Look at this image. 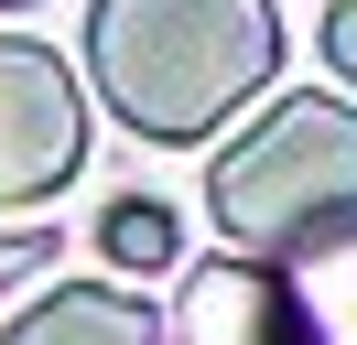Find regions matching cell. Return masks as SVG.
Instances as JSON below:
<instances>
[{"label":"cell","mask_w":357,"mask_h":345,"mask_svg":"<svg viewBox=\"0 0 357 345\" xmlns=\"http://www.w3.org/2000/svg\"><path fill=\"white\" fill-rule=\"evenodd\" d=\"M282 65L271 0H98L87 76L141 141H206L227 108H249Z\"/></svg>","instance_id":"6da1fadb"},{"label":"cell","mask_w":357,"mask_h":345,"mask_svg":"<svg viewBox=\"0 0 357 345\" xmlns=\"http://www.w3.org/2000/svg\"><path fill=\"white\" fill-rule=\"evenodd\" d=\"M227 248L238 259H314L335 237H357V108L335 97H271L249 119V141L217 151L206 172Z\"/></svg>","instance_id":"7a4b0ae2"},{"label":"cell","mask_w":357,"mask_h":345,"mask_svg":"<svg viewBox=\"0 0 357 345\" xmlns=\"http://www.w3.org/2000/svg\"><path fill=\"white\" fill-rule=\"evenodd\" d=\"M87 172V97H76L66 54L0 33V216L44 205Z\"/></svg>","instance_id":"3957f363"},{"label":"cell","mask_w":357,"mask_h":345,"mask_svg":"<svg viewBox=\"0 0 357 345\" xmlns=\"http://www.w3.org/2000/svg\"><path fill=\"white\" fill-rule=\"evenodd\" d=\"M174 345H314V323H303V302L282 291L271 259H206V270L184 280Z\"/></svg>","instance_id":"277c9868"},{"label":"cell","mask_w":357,"mask_h":345,"mask_svg":"<svg viewBox=\"0 0 357 345\" xmlns=\"http://www.w3.org/2000/svg\"><path fill=\"white\" fill-rule=\"evenodd\" d=\"M0 345H162V313L130 302V291H98V280H66V291H44Z\"/></svg>","instance_id":"5b68a950"},{"label":"cell","mask_w":357,"mask_h":345,"mask_svg":"<svg viewBox=\"0 0 357 345\" xmlns=\"http://www.w3.org/2000/svg\"><path fill=\"white\" fill-rule=\"evenodd\" d=\"M98 237H109V259H130V270H162V259H174V216L141 205V194H130V205H109V227H98Z\"/></svg>","instance_id":"8992f818"},{"label":"cell","mask_w":357,"mask_h":345,"mask_svg":"<svg viewBox=\"0 0 357 345\" xmlns=\"http://www.w3.org/2000/svg\"><path fill=\"white\" fill-rule=\"evenodd\" d=\"M325 65L357 86V0H325Z\"/></svg>","instance_id":"52a82bcc"}]
</instances>
